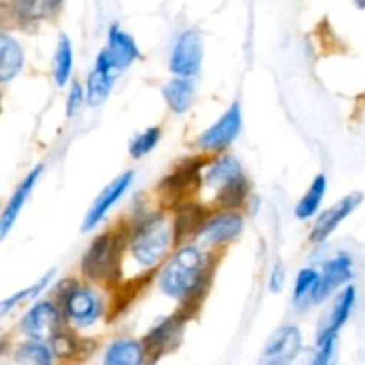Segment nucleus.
Listing matches in <instances>:
<instances>
[{
    "label": "nucleus",
    "mask_w": 365,
    "mask_h": 365,
    "mask_svg": "<svg viewBox=\"0 0 365 365\" xmlns=\"http://www.w3.org/2000/svg\"><path fill=\"white\" fill-rule=\"evenodd\" d=\"M241 132V107L239 103H232L227 113L212 125L207 128L198 138V146L203 150H223L234 141Z\"/></svg>",
    "instance_id": "obj_9"
},
{
    "label": "nucleus",
    "mask_w": 365,
    "mask_h": 365,
    "mask_svg": "<svg viewBox=\"0 0 365 365\" xmlns=\"http://www.w3.org/2000/svg\"><path fill=\"white\" fill-rule=\"evenodd\" d=\"M285 284V267L282 266L280 262L273 267L271 271V278H269V289L273 292H278Z\"/></svg>",
    "instance_id": "obj_33"
},
{
    "label": "nucleus",
    "mask_w": 365,
    "mask_h": 365,
    "mask_svg": "<svg viewBox=\"0 0 365 365\" xmlns=\"http://www.w3.org/2000/svg\"><path fill=\"white\" fill-rule=\"evenodd\" d=\"M242 216L237 212H221L207 221L200 230V239L205 245L216 246L223 242H230L242 232Z\"/></svg>",
    "instance_id": "obj_14"
},
{
    "label": "nucleus",
    "mask_w": 365,
    "mask_h": 365,
    "mask_svg": "<svg viewBox=\"0 0 365 365\" xmlns=\"http://www.w3.org/2000/svg\"><path fill=\"white\" fill-rule=\"evenodd\" d=\"M84 106V91H82L81 82L73 81L71 82V88L68 91V98H66V114L68 116H75L78 113V109Z\"/></svg>",
    "instance_id": "obj_31"
},
{
    "label": "nucleus",
    "mask_w": 365,
    "mask_h": 365,
    "mask_svg": "<svg viewBox=\"0 0 365 365\" xmlns=\"http://www.w3.org/2000/svg\"><path fill=\"white\" fill-rule=\"evenodd\" d=\"M50 278H52V271H50V273H46L43 278H39V280L36 282L34 285H29V287L24 289V291L16 292V294L11 296V298L4 299L2 305H0V314H2V316H6V314L9 312L13 307L18 305V303H21V302H25V299H31V298H34V296H38L39 292H41L43 289L46 287V284L50 282Z\"/></svg>",
    "instance_id": "obj_29"
},
{
    "label": "nucleus",
    "mask_w": 365,
    "mask_h": 365,
    "mask_svg": "<svg viewBox=\"0 0 365 365\" xmlns=\"http://www.w3.org/2000/svg\"><path fill=\"white\" fill-rule=\"evenodd\" d=\"M178 331H180V323L177 319H166L163 324L153 328L146 337V349L153 356L160 355L171 346V342L178 341Z\"/></svg>",
    "instance_id": "obj_21"
},
{
    "label": "nucleus",
    "mask_w": 365,
    "mask_h": 365,
    "mask_svg": "<svg viewBox=\"0 0 365 365\" xmlns=\"http://www.w3.org/2000/svg\"><path fill=\"white\" fill-rule=\"evenodd\" d=\"M107 52L114 59L120 70L130 66L134 61L139 59L141 52H139L138 45H135L134 38L121 31L120 25L113 24L109 27V34H107Z\"/></svg>",
    "instance_id": "obj_16"
},
{
    "label": "nucleus",
    "mask_w": 365,
    "mask_h": 365,
    "mask_svg": "<svg viewBox=\"0 0 365 365\" xmlns=\"http://www.w3.org/2000/svg\"><path fill=\"white\" fill-rule=\"evenodd\" d=\"M302 331L294 324H287L274 331L267 341L257 365H289L302 349Z\"/></svg>",
    "instance_id": "obj_5"
},
{
    "label": "nucleus",
    "mask_w": 365,
    "mask_h": 365,
    "mask_svg": "<svg viewBox=\"0 0 365 365\" xmlns=\"http://www.w3.org/2000/svg\"><path fill=\"white\" fill-rule=\"evenodd\" d=\"M362 203V195L360 192H351V195L344 196L341 202L335 203L331 209L324 210L319 217L314 223L312 232H310V241L314 245H321L323 241H327L335 230H337L339 225L356 209V207Z\"/></svg>",
    "instance_id": "obj_10"
},
{
    "label": "nucleus",
    "mask_w": 365,
    "mask_h": 365,
    "mask_svg": "<svg viewBox=\"0 0 365 365\" xmlns=\"http://www.w3.org/2000/svg\"><path fill=\"white\" fill-rule=\"evenodd\" d=\"M18 365H52V349L39 341H27L18 346L14 353Z\"/></svg>",
    "instance_id": "obj_25"
},
{
    "label": "nucleus",
    "mask_w": 365,
    "mask_h": 365,
    "mask_svg": "<svg viewBox=\"0 0 365 365\" xmlns=\"http://www.w3.org/2000/svg\"><path fill=\"white\" fill-rule=\"evenodd\" d=\"M71 66H73V48L68 36L61 34L53 56V81L57 86H64L70 78Z\"/></svg>",
    "instance_id": "obj_23"
},
{
    "label": "nucleus",
    "mask_w": 365,
    "mask_h": 365,
    "mask_svg": "<svg viewBox=\"0 0 365 365\" xmlns=\"http://www.w3.org/2000/svg\"><path fill=\"white\" fill-rule=\"evenodd\" d=\"M118 73H120V68L114 63L110 53L107 52V48H103L96 56L95 68L89 73L88 82H86V100H88L89 106L96 107L106 102L114 82H116Z\"/></svg>",
    "instance_id": "obj_6"
},
{
    "label": "nucleus",
    "mask_w": 365,
    "mask_h": 365,
    "mask_svg": "<svg viewBox=\"0 0 365 365\" xmlns=\"http://www.w3.org/2000/svg\"><path fill=\"white\" fill-rule=\"evenodd\" d=\"M198 170V164H195V166L178 168L173 175H170V177L166 178V182H163V191H166V195L170 196V198L185 195V191L196 182V171Z\"/></svg>",
    "instance_id": "obj_26"
},
{
    "label": "nucleus",
    "mask_w": 365,
    "mask_h": 365,
    "mask_svg": "<svg viewBox=\"0 0 365 365\" xmlns=\"http://www.w3.org/2000/svg\"><path fill=\"white\" fill-rule=\"evenodd\" d=\"M203 59L202 36L196 29H187L175 41L170 56V70L177 77L191 78L200 71Z\"/></svg>",
    "instance_id": "obj_4"
},
{
    "label": "nucleus",
    "mask_w": 365,
    "mask_h": 365,
    "mask_svg": "<svg viewBox=\"0 0 365 365\" xmlns=\"http://www.w3.org/2000/svg\"><path fill=\"white\" fill-rule=\"evenodd\" d=\"M207 271L205 257L195 246L178 250L159 274V287L171 298H185L198 291Z\"/></svg>",
    "instance_id": "obj_1"
},
{
    "label": "nucleus",
    "mask_w": 365,
    "mask_h": 365,
    "mask_svg": "<svg viewBox=\"0 0 365 365\" xmlns=\"http://www.w3.org/2000/svg\"><path fill=\"white\" fill-rule=\"evenodd\" d=\"M202 209H198V207H185L184 210H182L180 214H178L177 221H175V227H173V232H175V239L177 241H180L182 235L185 234V237H187L191 232L202 230Z\"/></svg>",
    "instance_id": "obj_27"
},
{
    "label": "nucleus",
    "mask_w": 365,
    "mask_h": 365,
    "mask_svg": "<svg viewBox=\"0 0 365 365\" xmlns=\"http://www.w3.org/2000/svg\"><path fill=\"white\" fill-rule=\"evenodd\" d=\"M245 178L242 168L239 160L232 155H223L210 166V170L205 175V184L210 187H216L217 191L227 185L234 184V182Z\"/></svg>",
    "instance_id": "obj_18"
},
{
    "label": "nucleus",
    "mask_w": 365,
    "mask_h": 365,
    "mask_svg": "<svg viewBox=\"0 0 365 365\" xmlns=\"http://www.w3.org/2000/svg\"><path fill=\"white\" fill-rule=\"evenodd\" d=\"M327 185L328 182L324 175H317V177L314 178L309 191L303 195V198L299 200L298 205H296L294 209V214L298 220H309V217H312L314 214L317 212L321 202H323L324 192H327Z\"/></svg>",
    "instance_id": "obj_22"
},
{
    "label": "nucleus",
    "mask_w": 365,
    "mask_h": 365,
    "mask_svg": "<svg viewBox=\"0 0 365 365\" xmlns=\"http://www.w3.org/2000/svg\"><path fill=\"white\" fill-rule=\"evenodd\" d=\"M24 68V50L11 36H0V81L7 82L16 77Z\"/></svg>",
    "instance_id": "obj_19"
},
{
    "label": "nucleus",
    "mask_w": 365,
    "mask_h": 365,
    "mask_svg": "<svg viewBox=\"0 0 365 365\" xmlns=\"http://www.w3.org/2000/svg\"><path fill=\"white\" fill-rule=\"evenodd\" d=\"M57 7L53 2H21L18 4L16 9L20 16L24 18H41L45 14H50Z\"/></svg>",
    "instance_id": "obj_30"
},
{
    "label": "nucleus",
    "mask_w": 365,
    "mask_h": 365,
    "mask_svg": "<svg viewBox=\"0 0 365 365\" xmlns=\"http://www.w3.org/2000/svg\"><path fill=\"white\" fill-rule=\"evenodd\" d=\"M41 171H43V164H38L36 168H32V170L27 173V177L21 180V184L18 185L16 191L13 192V196L9 198L7 205L4 207V212H2V216H0V237L2 239L6 237L7 232L13 228L14 221H16L21 207L25 205V202H27L29 196H31L32 189H34V185H36V182H38Z\"/></svg>",
    "instance_id": "obj_15"
},
{
    "label": "nucleus",
    "mask_w": 365,
    "mask_h": 365,
    "mask_svg": "<svg viewBox=\"0 0 365 365\" xmlns=\"http://www.w3.org/2000/svg\"><path fill=\"white\" fill-rule=\"evenodd\" d=\"M355 299L356 291L353 285H348V287L335 298L331 310L328 312L327 319L321 324L319 334H317V346L324 344V342L337 337V331L341 330L346 324V321L349 319V314H351L353 307H355Z\"/></svg>",
    "instance_id": "obj_13"
},
{
    "label": "nucleus",
    "mask_w": 365,
    "mask_h": 365,
    "mask_svg": "<svg viewBox=\"0 0 365 365\" xmlns=\"http://www.w3.org/2000/svg\"><path fill=\"white\" fill-rule=\"evenodd\" d=\"M321 273H317L312 267H305L298 273L294 282V291H292V298H294L296 307H303V303L310 302L314 303V296H316L317 287H319Z\"/></svg>",
    "instance_id": "obj_24"
},
{
    "label": "nucleus",
    "mask_w": 365,
    "mask_h": 365,
    "mask_svg": "<svg viewBox=\"0 0 365 365\" xmlns=\"http://www.w3.org/2000/svg\"><path fill=\"white\" fill-rule=\"evenodd\" d=\"M132 178L134 173L132 171H125L123 175H120L118 178H114L109 185L102 191V195L95 200V203L91 205V209L86 212L84 223H82V230H91L95 228L100 221L106 217V214L109 212L110 207L125 195V191L128 189V185L132 184Z\"/></svg>",
    "instance_id": "obj_12"
},
{
    "label": "nucleus",
    "mask_w": 365,
    "mask_h": 365,
    "mask_svg": "<svg viewBox=\"0 0 365 365\" xmlns=\"http://www.w3.org/2000/svg\"><path fill=\"white\" fill-rule=\"evenodd\" d=\"M64 312L68 319L78 328L91 327L102 312L100 298L89 287H78L77 284L64 294Z\"/></svg>",
    "instance_id": "obj_7"
},
{
    "label": "nucleus",
    "mask_w": 365,
    "mask_h": 365,
    "mask_svg": "<svg viewBox=\"0 0 365 365\" xmlns=\"http://www.w3.org/2000/svg\"><path fill=\"white\" fill-rule=\"evenodd\" d=\"M145 346L134 339H118L107 348L103 365H143Z\"/></svg>",
    "instance_id": "obj_17"
},
{
    "label": "nucleus",
    "mask_w": 365,
    "mask_h": 365,
    "mask_svg": "<svg viewBox=\"0 0 365 365\" xmlns=\"http://www.w3.org/2000/svg\"><path fill=\"white\" fill-rule=\"evenodd\" d=\"M163 95L170 109L173 113L182 114L191 107L192 96H195V82L191 78L177 77L164 86Z\"/></svg>",
    "instance_id": "obj_20"
},
{
    "label": "nucleus",
    "mask_w": 365,
    "mask_h": 365,
    "mask_svg": "<svg viewBox=\"0 0 365 365\" xmlns=\"http://www.w3.org/2000/svg\"><path fill=\"white\" fill-rule=\"evenodd\" d=\"M317 353L314 356V360L310 365H331V360H334V351H335V339L324 342V344L317 346Z\"/></svg>",
    "instance_id": "obj_32"
},
{
    "label": "nucleus",
    "mask_w": 365,
    "mask_h": 365,
    "mask_svg": "<svg viewBox=\"0 0 365 365\" xmlns=\"http://www.w3.org/2000/svg\"><path fill=\"white\" fill-rule=\"evenodd\" d=\"M173 239V228L163 214L146 217L134 232L130 241V253L135 262L143 267H152L168 252Z\"/></svg>",
    "instance_id": "obj_2"
},
{
    "label": "nucleus",
    "mask_w": 365,
    "mask_h": 365,
    "mask_svg": "<svg viewBox=\"0 0 365 365\" xmlns=\"http://www.w3.org/2000/svg\"><path fill=\"white\" fill-rule=\"evenodd\" d=\"M118 245L110 234L98 235L82 259V273L91 280H109L116 273Z\"/></svg>",
    "instance_id": "obj_3"
},
{
    "label": "nucleus",
    "mask_w": 365,
    "mask_h": 365,
    "mask_svg": "<svg viewBox=\"0 0 365 365\" xmlns=\"http://www.w3.org/2000/svg\"><path fill=\"white\" fill-rule=\"evenodd\" d=\"M353 278V259L349 253H337L334 259L328 260L323 267L319 287H317L314 303L324 302L330 298L335 291L348 284Z\"/></svg>",
    "instance_id": "obj_11"
},
{
    "label": "nucleus",
    "mask_w": 365,
    "mask_h": 365,
    "mask_svg": "<svg viewBox=\"0 0 365 365\" xmlns=\"http://www.w3.org/2000/svg\"><path fill=\"white\" fill-rule=\"evenodd\" d=\"M20 328L32 341H53L59 335V310L52 302L38 303L25 314Z\"/></svg>",
    "instance_id": "obj_8"
},
{
    "label": "nucleus",
    "mask_w": 365,
    "mask_h": 365,
    "mask_svg": "<svg viewBox=\"0 0 365 365\" xmlns=\"http://www.w3.org/2000/svg\"><path fill=\"white\" fill-rule=\"evenodd\" d=\"M159 139H160L159 127L146 128L145 132H141V134L135 135V138L132 139L128 152H130V155L134 157V159H141L143 155H146V153L152 152V150L155 148Z\"/></svg>",
    "instance_id": "obj_28"
}]
</instances>
